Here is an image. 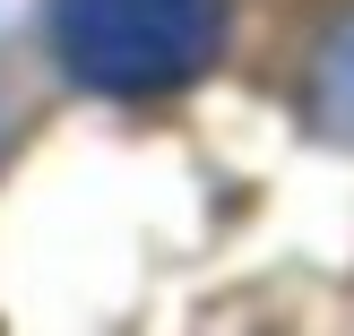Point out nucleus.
<instances>
[{
  "label": "nucleus",
  "mask_w": 354,
  "mask_h": 336,
  "mask_svg": "<svg viewBox=\"0 0 354 336\" xmlns=\"http://www.w3.org/2000/svg\"><path fill=\"white\" fill-rule=\"evenodd\" d=\"M225 43V0H52V52L86 95L147 103L190 86Z\"/></svg>",
  "instance_id": "1"
}]
</instances>
